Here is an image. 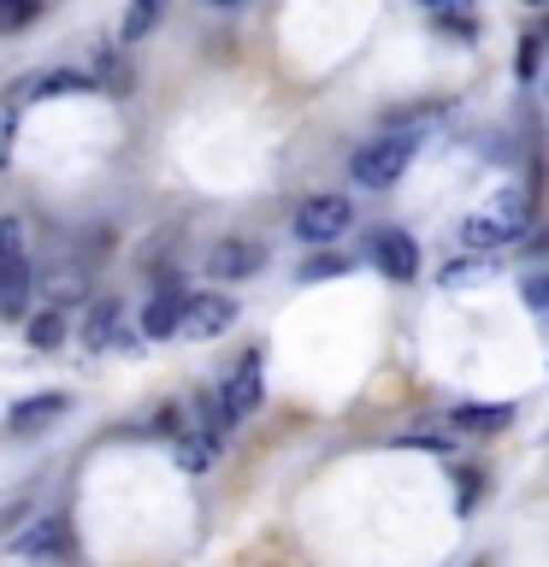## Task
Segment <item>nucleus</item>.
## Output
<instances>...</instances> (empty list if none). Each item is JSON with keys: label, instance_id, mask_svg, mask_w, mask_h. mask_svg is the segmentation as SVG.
Segmentation results:
<instances>
[{"label": "nucleus", "instance_id": "39448f33", "mask_svg": "<svg viewBox=\"0 0 549 567\" xmlns=\"http://www.w3.org/2000/svg\"><path fill=\"white\" fill-rule=\"evenodd\" d=\"M230 326H237V301L219 296V290H201V296H189L177 337H189V343H213V337H225Z\"/></svg>", "mask_w": 549, "mask_h": 567}, {"label": "nucleus", "instance_id": "f8f14e48", "mask_svg": "<svg viewBox=\"0 0 549 567\" xmlns=\"http://www.w3.org/2000/svg\"><path fill=\"white\" fill-rule=\"evenodd\" d=\"M449 425L490 437V432H508V425H514V408L508 402H460V408H449Z\"/></svg>", "mask_w": 549, "mask_h": 567}, {"label": "nucleus", "instance_id": "a878e982", "mask_svg": "<svg viewBox=\"0 0 549 567\" xmlns=\"http://www.w3.org/2000/svg\"><path fill=\"white\" fill-rule=\"evenodd\" d=\"M478 503V467H460V514Z\"/></svg>", "mask_w": 549, "mask_h": 567}, {"label": "nucleus", "instance_id": "f257e3e1", "mask_svg": "<svg viewBox=\"0 0 549 567\" xmlns=\"http://www.w3.org/2000/svg\"><path fill=\"white\" fill-rule=\"evenodd\" d=\"M526 225H531V195L520 184H503L496 195H485V207H473L467 219H460V243H467L473 255H490V248L520 243Z\"/></svg>", "mask_w": 549, "mask_h": 567}, {"label": "nucleus", "instance_id": "ddd939ff", "mask_svg": "<svg viewBox=\"0 0 549 567\" xmlns=\"http://www.w3.org/2000/svg\"><path fill=\"white\" fill-rule=\"evenodd\" d=\"M30 101H60V95H95V78L89 71H42V78L24 83Z\"/></svg>", "mask_w": 549, "mask_h": 567}, {"label": "nucleus", "instance_id": "6e6552de", "mask_svg": "<svg viewBox=\"0 0 549 567\" xmlns=\"http://www.w3.org/2000/svg\"><path fill=\"white\" fill-rule=\"evenodd\" d=\"M260 266H266V248H260V243H248V237H225V243H213V248H207V278H219V284L255 278Z\"/></svg>", "mask_w": 549, "mask_h": 567}, {"label": "nucleus", "instance_id": "f3484780", "mask_svg": "<svg viewBox=\"0 0 549 567\" xmlns=\"http://www.w3.org/2000/svg\"><path fill=\"white\" fill-rule=\"evenodd\" d=\"M154 24H159V7H154V0H142V7H131V12H124L118 35H124V42H142V35H148Z\"/></svg>", "mask_w": 549, "mask_h": 567}, {"label": "nucleus", "instance_id": "f03ea898", "mask_svg": "<svg viewBox=\"0 0 549 567\" xmlns=\"http://www.w3.org/2000/svg\"><path fill=\"white\" fill-rule=\"evenodd\" d=\"M414 154H419V136L390 131V136L361 142V148L349 154V177H354L361 189H390V184H402V172L414 166Z\"/></svg>", "mask_w": 549, "mask_h": 567}, {"label": "nucleus", "instance_id": "dca6fc26", "mask_svg": "<svg viewBox=\"0 0 549 567\" xmlns=\"http://www.w3.org/2000/svg\"><path fill=\"white\" fill-rule=\"evenodd\" d=\"M95 83L106 89V95H124V89H131V71H124V60H118L113 48L95 53Z\"/></svg>", "mask_w": 549, "mask_h": 567}, {"label": "nucleus", "instance_id": "423d86ee", "mask_svg": "<svg viewBox=\"0 0 549 567\" xmlns=\"http://www.w3.org/2000/svg\"><path fill=\"white\" fill-rule=\"evenodd\" d=\"M260 396H266V379H260V354L248 349L237 367H230V379H225V390H219V408H225V425H242L248 414L260 408Z\"/></svg>", "mask_w": 549, "mask_h": 567}, {"label": "nucleus", "instance_id": "4468645a", "mask_svg": "<svg viewBox=\"0 0 549 567\" xmlns=\"http://www.w3.org/2000/svg\"><path fill=\"white\" fill-rule=\"evenodd\" d=\"M83 343H89V349L124 343V337H118V301H113V296H106V301H95V308H89V319H83Z\"/></svg>", "mask_w": 549, "mask_h": 567}, {"label": "nucleus", "instance_id": "412c9836", "mask_svg": "<svg viewBox=\"0 0 549 567\" xmlns=\"http://www.w3.org/2000/svg\"><path fill=\"white\" fill-rule=\"evenodd\" d=\"M520 301L531 313H549V272H526V284H520Z\"/></svg>", "mask_w": 549, "mask_h": 567}, {"label": "nucleus", "instance_id": "9d476101", "mask_svg": "<svg viewBox=\"0 0 549 567\" xmlns=\"http://www.w3.org/2000/svg\"><path fill=\"white\" fill-rule=\"evenodd\" d=\"M184 308H189V290L184 278H166L159 290L148 296V308H142V337H177V326H184Z\"/></svg>", "mask_w": 549, "mask_h": 567}, {"label": "nucleus", "instance_id": "a211bd4d", "mask_svg": "<svg viewBox=\"0 0 549 567\" xmlns=\"http://www.w3.org/2000/svg\"><path fill=\"white\" fill-rule=\"evenodd\" d=\"M213 461V437H177V467L184 473H207Z\"/></svg>", "mask_w": 549, "mask_h": 567}, {"label": "nucleus", "instance_id": "0eeeda50", "mask_svg": "<svg viewBox=\"0 0 549 567\" xmlns=\"http://www.w3.org/2000/svg\"><path fill=\"white\" fill-rule=\"evenodd\" d=\"M12 549L24 561H71V549H77V544H71V520H65V514H42V520H30L24 532H18Z\"/></svg>", "mask_w": 549, "mask_h": 567}, {"label": "nucleus", "instance_id": "b1692460", "mask_svg": "<svg viewBox=\"0 0 549 567\" xmlns=\"http://www.w3.org/2000/svg\"><path fill=\"white\" fill-rule=\"evenodd\" d=\"M538 65H543V48L526 35V42H520V83H531V78H538Z\"/></svg>", "mask_w": 549, "mask_h": 567}, {"label": "nucleus", "instance_id": "393cba45", "mask_svg": "<svg viewBox=\"0 0 549 567\" xmlns=\"http://www.w3.org/2000/svg\"><path fill=\"white\" fill-rule=\"evenodd\" d=\"M490 266L485 260H460V266H449V272H443V284H473V278H485Z\"/></svg>", "mask_w": 549, "mask_h": 567}, {"label": "nucleus", "instance_id": "7ed1b4c3", "mask_svg": "<svg viewBox=\"0 0 549 567\" xmlns=\"http://www.w3.org/2000/svg\"><path fill=\"white\" fill-rule=\"evenodd\" d=\"M30 290H35V272H30V255H24V225L7 213V219H0V319H24Z\"/></svg>", "mask_w": 549, "mask_h": 567}, {"label": "nucleus", "instance_id": "9b49d317", "mask_svg": "<svg viewBox=\"0 0 549 567\" xmlns=\"http://www.w3.org/2000/svg\"><path fill=\"white\" fill-rule=\"evenodd\" d=\"M65 414H71V396H65V390H42V396L12 402L7 432H12V437H35V432H48V425H53V420H65Z\"/></svg>", "mask_w": 549, "mask_h": 567}, {"label": "nucleus", "instance_id": "6ab92c4d", "mask_svg": "<svg viewBox=\"0 0 549 567\" xmlns=\"http://www.w3.org/2000/svg\"><path fill=\"white\" fill-rule=\"evenodd\" d=\"M396 450H432V455H449L455 450V432H402Z\"/></svg>", "mask_w": 549, "mask_h": 567}, {"label": "nucleus", "instance_id": "2eb2a0df", "mask_svg": "<svg viewBox=\"0 0 549 567\" xmlns=\"http://www.w3.org/2000/svg\"><path fill=\"white\" fill-rule=\"evenodd\" d=\"M24 337H30V349H60L65 343V319L53 308H42V313L24 319Z\"/></svg>", "mask_w": 549, "mask_h": 567}, {"label": "nucleus", "instance_id": "aec40b11", "mask_svg": "<svg viewBox=\"0 0 549 567\" xmlns=\"http://www.w3.org/2000/svg\"><path fill=\"white\" fill-rule=\"evenodd\" d=\"M35 18H42V0H7V7H0V30H24Z\"/></svg>", "mask_w": 549, "mask_h": 567}, {"label": "nucleus", "instance_id": "4be33fe9", "mask_svg": "<svg viewBox=\"0 0 549 567\" xmlns=\"http://www.w3.org/2000/svg\"><path fill=\"white\" fill-rule=\"evenodd\" d=\"M432 24L449 30L455 42H478V24H473V18H460V12H432Z\"/></svg>", "mask_w": 549, "mask_h": 567}, {"label": "nucleus", "instance_id": "5701e85b", "mask_svg": "<svg viewBox=\"0 0 549 567\" xmlns=\"http://www.w3.org/2000/svg\"><path fill=\"white\" fill-rule=\"evenodd\" d=\"M336 272H349V255H319V260H308V266H301V278H336Z\"/></svg>", "mask_w": 549, "mask_h": 567}, {"label": "nucleus", "instance_id": "1a4fd4ad", "mask_svg": "<svg viewBox=\"0 0 549 567\" xmlns=\"http://www.w3.org/2000/svg\"><path fill=\"white\" fill-rule=\"evenodd\" d=\"M372 266L390 278V284H414L419 278V243L407 230H379L372 237Z\"/></svg>", "mask_w": 549, "mask_h": 567}, {"label": "nucleus", "instance_id": "20e7f679", "mask_svg": "<svg viewBox=\"0 0 549 567\" xmlns=\"http://www.w3.org/2000/svg\"><path fill=\"white\" fill-rule=\"evenodd\" d=\"M354 225V207L349 195H308V202L296 207V237L325 248V243H343V230Z\"/></svg>", "mask_w": 549, "mask_h": 567}]
</instances>
